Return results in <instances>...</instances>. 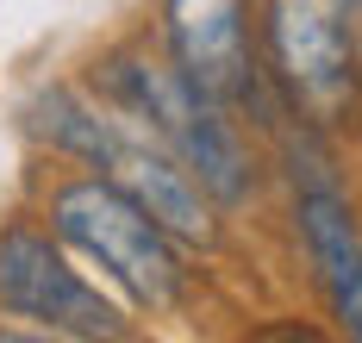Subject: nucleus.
<instances>
[{
    "label": "nucleus",
    "instance_id": "3",
    "mask_svg": "<svg viewBox=\"0 0 362 343\" xmlns=\"http://www.w3.org/2000/svg\"><path fill=\"white\" fill-rule=\"evenodd\" d=\"M256 63L293 119L337 144L362 131V25L337 0H256Z\"/></svg>",
    "mask_w": 362,
    "mask_h": 343
},
{
    "label": "nucleus",
    "instance_id": "4",
    "mask_svg": "<svg viewBox=\"0 0 362 343\" xmlns=\"http://www.w3.org/2000/svg\"><path fill=\"white\" fill-rule=\"evenodd\" d=\"M0 318L69 343L138 337V312L75 263V250L37 219V206H13L0 219Z\"/></svg>",
    "mask_w": 362,
    "mask_h": 343
},
{
    "label": "nucleus",
    "instance_id": "8",
    "mask_svg": "<svg viewBox=\"0 0 362 343\" xmlns=\"http://www.w3.org/2000/svg\"><path fill=\"white\" fill-rule=\"evenodd\" d=\"M13 125L37 162H63V169H100L119 138V113L81 76H37L19 94Z\"/></svg>",
    "mask_w": 362,
    "mask_h": 343
},
{
    "label": "nucleus",
    "instance_id": "1",
    "mask_svg": "<svg viewBox=\"0 0 362 343\" xmlns=\"http://www.w3.org/2000/svg\"><path fill=\"white\" fill-rule=\"evenodd\" d=\"M81 81H88L119 119L144 125L156 144H169L175 162L200 181V193L213 200L225 219L262 206V193L275 181L262 138H256L225 100L200 94V88L156 50L150 32H125V38H112L107 50H94V56L81 63Z\"/></svg>",
    "mask_w": 362,
    "mask_h": 343
},
{
    "label": "nucleus",
    "instance_id": "9",
    "mask_svg": "<svg viewBox=\"0 0 362 343\" xmlns=\"http://www.w3.org/2000/svg\"><path fill=\"white\" fill-rule=\"evenodd\" d=\"M337 6H344V13H350V19L362 25V0H337Z\"/></svg>",
    "mask_w": 362,
    "mask_h": 343
},
{
    "label": "nucleus",
    "instance_id": "6",
    "mask_svg": "<svg viewBox=\"0 0 362 343\" xmlns=\"http://www.w3.org/2000/svg\"><path fill=\"white\" fill-rule=\"evenodd\" d=\"M288 237L313 275L325 318L350 343H362V212L350 181H293L288 188Z\"/></svg>",
    "mask_w": 362,
    "mask_h": 343
},
{
    "label": "nucleus",
    "instance_id": "7",
    "mask_svg": "<svg viewBox=\"0 0 362 343\" xmlns=\"http://www.w3.org/2000/svg\"><path fill=\"white\" fill-rule=\"evenodd\" d=\"M94 175H107L112 188H125L187 256H218V250H225V212L200 193V181L175 162V150L156 144L144 125L119 119V138H112L107 162H100Z\"/></svg>",
    "mask_w": 362,
    "mask_h": 343
},
{
    "label": "nucleus",
    "instance_id": "2",
    "mask_svg": "<svg viewBox=\"0 0 362 343\" xmlns=\"http://www.w3.org/2000/svg\"><path fill=\"white\" fill-rule=\"evenodd\" d=\"M37 219L75 250V263L88 268L119 306H132L138 318H181L200 294V256H187L169 231L150 219L125 188H112L94 169H63L50 162V175L32 193Z\"/></svg>",
    "mask_w": 362,
    "mask_h": 343
},
{
    "label": "nucleus",
    "instance_id": "5",
    "mask_svg": "<svg viewBox=\"0 0 362 343\" xmlns=\"http://www.w3.org/2000/svg\"><path fill=\"white\" fill-rule=\"evenodd\" d=\"M144 32L200 94L225 100L256 138L288 113L256 63V0H156Z\"/></svg>",
    "mask_w": 362,
    "mask_h": 343
}]
</instances>
